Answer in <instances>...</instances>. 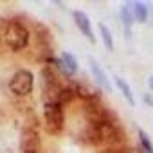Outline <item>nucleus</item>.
<instances>
[{
    "mask_svg": "<svg viewBox=\"0 0 153 153\" xmlns=\"http://www.w3.org/2000/svg\"><path fill=\"white\" fill-rule=\"evenodd\" d=\"M31 40V33L27 29L25 24H22L20 20H11L6 29H4V43L7 45V49L20 52L29 45Z\"/></svg>",
    "mask_w": 153,
    "mask_h": 153,
    "instance_id": "1",
    "label": "nucleus"
},
{
    "mask_svg": "<svg viewBox=\"0 0 153 153\" xmlns=\"http://www.w3.org/2000/svg\"><path fill=\"white\" fill-rule=\"evenodd\" d=\"M43 121L51 133H59L65 126V106H61L56 99H45Z\"/></svg>",
    "mask_w": 153,
    "mask_h": 153,
    "instance_id": "2",
    "label": "nucleus"
},
{
    "mask_svg": "<svg viewBox=\"0 0 153 153\" xmlns=\"http://www.w3.org/2000/svg\"><path fill=\"white\" fill-rule=\"evenodd\" d=\"M9 92L16 97H27L34 88V74L29 68H18L7 83Z\"/></svg>",
    "mask_w": 153,
    "mask_h": 153,
    "instance_id": "3",
    "label": "nucleus"
},
{
    "mask_svg": "<svg viewBox=\"0 0 153 153\" xmlns=\"http://www.w3.org/2000/svg\"><path fill=\"white\" fill-rule=\"evenodd\" d=\"M20 153H42V135L36 124H24L20 131Z\"/></svg>",
    "mask_w": 153,
    "mask_h": 153,
    "instance_id": "4",
    "label": "nucleus"
},
{
    "mask_svg": "<svg viewBox=\"0 0 153 153\" xmlns=\"http://www.w3.org/2000/svg\"><path fill=\"white\" fill-rule=\"evenodd\" d=\"M42 81H43V90L47 99H56L58 92L61 90V85L58 81V76L51 67H43L42 70Z\"/></svg>",
    "mask_w": 153,
    "mask_h": 153,
    "instance_id": "5",
    "label": "nucleus"
},
{
    "mask_svg": "<svg viewBox=\"0 0 153 153\" xmlns=\"http://www.w3.org/2000/svg\"><path fill=\"white\" fill-rule=\"evenodd\" d=\"M72 18H74V22H76V27L79 29V33H81L83 36H87L88 42L96 43V34H94L90 18H88L83 11H72Z\"/></svg>",
    "mask_w": 153,
    "mask_h": 153,
    "instance_id": "6",
    "label": "nucleus"
},
{
    "mask_svg": "<svg viewBox=\"0 0 153 153\" xmlns=\"http://www.w3.org/2000/svg\"><path fill=\"white\" fill-rule=\"evenodd\" d=\"M88 65H90V72H92V76H94V79H96V83L103 88V90H106V92H110L112 90V85H110V79H108V76H106V72L101 68V65L94 59V58H90L88 59Z\"/></svg>",
    "mask_w": 153,
    "mask_h": 153,
    "instance_id": "7",
    "label": "nucleus"
},
{
    "mask_svg": "<svg viewBox=\"0 0 153 153\" xmlns=\"http://www.w3.org/2000/svg\"><path fill=\"white\" fill-rule=\"evenodd\" d=\"M59 61H61L63 68L67 70V74H72V76H74V74L79 72V63H78V59H76V56H74L72 52L63 51L61 56H59Z\"/></svg>",
    "mask_w": 153,
    "mask_h": 153,
    "instance_id": "8",
    "label": "nucleus"
},
{
    "mask_svg": "<svg viewBox=\"0 0 153 153\" xmlns=\"http://www.w3.org/2000/svg\"><path fill=\"white\" fill-rule=\"evenodd\" d=\"M128 6H130V9L133 13L135 22H140V24L148 22V18H149V7L146 4H142V2H128Z\"/></svg>",
    "mask_w": 153,
    "mask_h": 153,
    "instance_id": "9",
    "label": "nucleus"
},
{
    "mask_svg": "<svg viewBox=\"0 0 153 153\" xmlns=\"http://www.w3.org/2000/svg\"><path fill=\"white\" fill-rule=\"evenodd\" d=\"M76 97V90H74V87H70V85H67V87H61V90L58 92V96H56V101L61 105V106H67V105H70Z\"/></svg>",
    "mask_w": 153,
    "mask_h": 153,
    "instance_id": "10",
    "label": "nucleus"
},
{
    "mask_svg": "<svg viewBox=\"0 0 153 153\" xmlns=\"http://www.w3.org/2000/svg\"><path fill=\"white\" fill-rule=\"evenodd\" d=\"M114 81H115V85H117V88L121 90V94H123V97L133 106L135 105V97H133V92H131V88H130V85L121 78V76H115V78H114Z\"/></svg>",
    "mask_w": 153,
    "mask_h": 153,
    "instance_id": "11",
    "label": "nucleus"
},
{
    "mask_svg": "<svg viewBox=\"0 0 153 153\" xmlns=\"http://www.w3.org/2000/svg\"><path fill=\"white\" fill-rule=\"evenodd\" d=\"M119 16H121V22H123L124 29H126V31H128V29H131V25H133L135 18H133V13H131V9H130V6H128V4H124V6L121 7Z\"/></svg>",
    "mask_w": 153,
    "mask_h": 153,
    "instance_id": "12",
    "label": "nucleus"
},
{
    "mask_svg": "<svg viewBox=\"0 0 153 153\" xmlns=\"http://www.w3.org/2000/svg\"><path fill=\"white\" fill-rule=\"evenodd\" d=\"M139 148H140V153H153V142L149 139L148 133H144V130H139Z\"/></svg>",
    "mask_w": 153,
    "mask_h": 153,
    "instance_id": "13",
    "label": "nucleus"
},
{
    "mask_svg": "<svg viewBox=\"0 0 153 153\" xmlns=\"http://www.w3.org/2000/svg\"><path fill=\"white\" fill-rule=\"evenodd\" d=\"M99 34H101V40H103V43H105V47H106V51H114V36H112V33H110V29L105 25V24H101L99 25Z\"/></svg>",
    "mask_w": 153,
    "mask_h": 153,
    "instance_id": "14",
    "label": "nucleus"
},
{
    "mask_svg": "<svg viewBox=\"0 0 153 153\" xmlns=\"http://www.w3.org/2000/svg\"><path fill=\"white\" fill-rule=\"evenodd\" d=\"M144 101H146L149 106H153V96H151V94H144Z\"/></svg>",
    "mask_w": 153,
    "mask_h": 153,
    "instance_id": "15",
    "label": "nucleus"
},
{
    "mask_svg": "<svg viewBox=\"0 0 153 153\" xmlns=\"http://www.w3.org/2000/svg\"><path fill=\"white\" fill-rule=\"evenodd\" d=\"M148 87H149V90L153 92V74L149 76V79H148Z\"/></svg>",
    "mask_w": 153,
    "mask_h": 153,
    "instance_id": "16",
    "label": "nucleus"
},
{
    "mask_svg": "<svg viewBox=\"0 0 153 153\" xmlns=\"http://www.w3.org/2000/svg\"><path fill=\"white\" fill-rule=\"evenodd\" d=\"M112 153H131V151H128V149H114Z\"/></svg>",
    "mask_w": 153,
    "mask_h": 153,
    "instance_id": "17",
    "label": "nucleus"
}]
</instances>
